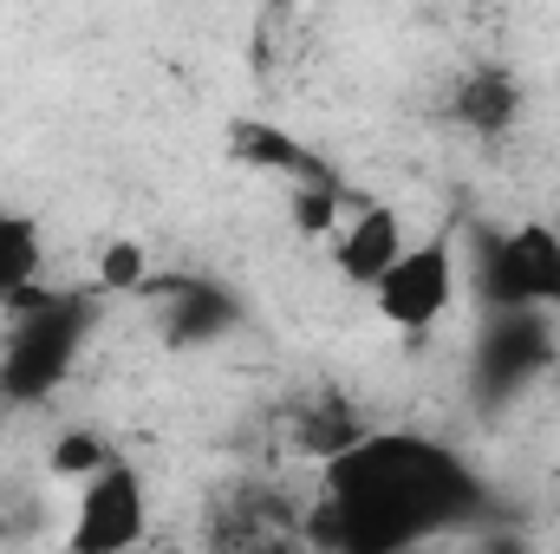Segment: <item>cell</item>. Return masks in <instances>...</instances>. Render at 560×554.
I'll list each match as a JSON object with an SVG mask.
<instances>
[{
	"label": "cell",
	"instance_id": "cell-1",
	"mask_svg": "<svg viewBox=\"0 0 560 554\" xmlns=\"http://www.w3.org/2000/svg\"><path fill=\"white\" fill-rule=\"evenodd\" d=\"M482 509V483L469 463L418 430H359L326 457L313 542L352 554L418 549L436 529Z\"/></svg>",
	"mask_w": 560,
	"mask_h": 554
},
{
	"label": "cell",
	"instance_id": "cell-2",
	"mask_svg": "<svg viewBox=\"0 0 560 554\" xmlns=\"http://www.w3.org/2000/svg\"><path fill=\"white\" fill-rule=\"evenodd\" d=\"M98 287L92 293H52V287H33V293H20L13 300V326H7V346H0V399H13V405H46L66 379H72V366H79V353H85V339H92V320H98Z\"/></svg>",
	"mask_w": 560,
	"mask_h": 554
},
{
	"label": "cell",
	"instance_id": "cell-3",
	"mask_svg": "<svg viewBox=\"0 0 560 554\" xmlns=\"http://www.w3.org/2000/svg\"><path fill=\"white\" fill-rule=\"evenodd\" d=\"M476 293L482 307H541L560 313V229L555 222H522L502 235H482L476 249Z\"/></svg>",
	"mask_w": 560,
	"mask_h": 554
},
{
	"label": "cell",
	"instance_id": "cell-4",
	"mask_svg": "<svg viewBox=\"0 0 560 554\" xmlns=\"http://www.w3.org/2000/svg\"><path fill=\"white\" fill-rule=\"evenodd\" d=\"M560 353L555 313L541 307H495L482 320V339H476V392L482 399H509L522 385H535Z\"/></svg>",
	"mask_w": 560,
	"mask_h": 554
},
{
	"label": "cell",
	"instance_id": "cell-5",
	"mask_svg": "<svg viewBox=\"0 0 560 554\" xmlns=\"http://www.w3.org/2000/svg\"><path fill=\"white\" fill-rule=\"evenodd\" d=\"M456 287H463V268H456L450 242H405V255L372 280V307H378L385 326L423 333V326H436L450 313Z\"/></svg>",
	"mask_w": 560,
	"mask_h": 554
},
{
	"label": "cell",
	"instance_id": "cell-6",
	"mask_svg": "<svg viewBox=\"0 0 560 554\" xmlns=\"http://www.w3.org/2000/svg\"><path fill=\"white\" fill-rule=\"evenodd\" d=\"M150 535V503H143V476L112 457L105 470H92L79 483V516H72V549L79 554H118L138 549Z\"/></svg>",
	"mask_w": 560,
	"mask_h": 554
},
{
	"label": "cell",
	"instance_id": "cell-7",
	"mask_svg": "<svg viewBox=\"0 0 560 554\" xmlns=\"http://www.w3.org/2000/svg\"><path fill=\"white\" fill-rule=\"evenodd\" d=\"M405 242H411L405 216L392 203H365V209H352V222L332 229V268H339V280H352V287L372 293V280L405 255Z\"/></svg>",
	"mask_w": 560,
	"mask_h": 554
},
{
	"label": "cell",
	"instance_id": "cell-8",
	"mask_svg": "<svg viewBox=\"0 0 560 554\" xmlns=\"http://www.w3.org/2000/svg\"><path fill=\"white\" fill-rule=\"evenodd\" d=\"M450 118L469 131V138H509L522 125V79L509 66H476L456 79L450 92Z\"/></svg>",
	"mask_w": 560,
	"mask_h": 554
},
{
	"label": "cell",
	"instance_id": "cell-9",
	"mask_svg": "<svg viewBox=\"0 0 560 554\" xmlns=\"http://www.w3.org/2000/svg\"><path fill=\"white\" fill-rule=\"evenodd\" d=\"M229 150H235L242 163L268 170V176H287V189H293V183H326V176H332L326 157H313L293 131L261 125V118H235V125H229Z\"/></svg>",
	"mask_w": 560,
	"mask_h": 554
},
{
	"label": "cell",
	"instance_id": "cell-10",
	"mask_svg": "<svg viewBox=\"0 0 560 554\" xmlns=\"http://www.w3.org/2000/svg\"><path fill=\"white\" fill-rule=\"evenodd\" d=\"M156 300H163V339L170 346H209L215 333L235 326V300L209 280H170Z\"/></svg>",
	"mask_w": 560,
	"mask_h": 554
},
{
	"label": "cell",
	"instance_id": "cell-11",
	"mask_svg": "<svg viewBox=\"0 0 560 554\" xmlns=\"http://www.w3.org/2000/svg\"><path fill=\"white\" fill-rule=\"evenodd\" d=\"M39 268H46V235L33 216L7 209L0 216V307H13L20 293L39 287Z\"/></svg>",
	"mask_w": 560,
	"mask_h": 554
},
{
	"label": "cell",
	"instance_id": "cell-12",
	"mask_svg": "<svg viewBox=\"0 0 560 554\" xmlns=\"http://www.w3.org/2000/svg\"><path fill=\"white\" fill-rule=\"evenodd\" d=\"M359 430H365V424H359V417H346V405L313 399V405H306V417H300V430H293V443H300L306 457H332V450H346Z\"/></svg>",
	"mask_w": 560,
	"mask_h": 554
},
{
	"label": "cell",
	"instance_id": "cell-13",
	"mask_svg": "<svg viewBox=\"0 0 560 554\" xmlns=\"http://www.w3.org/2000/svg\"><path fill=\"white\" fill-rule=\"evenodd\" d=\"M346 216V183L326 176V183H293V229L300 235H332Z\"/></svg>",
	"mask_w": 560,
	"mask_h": 554
},
{
	"label": "cell",
	"instance_id": "cell-14",
	"mask_svg": "<svg viewBox=\"0 0 560 554\" xmlns=\"http://www.w3.org/2000/svg\"><path fill=\"white\" fill-rule=\"evenodd\" d=\"M92 287L98 293H150V255H143V242H105Z\"/></svg>",
	"mask_w": 560,
	"mask_h": 554
},
{
	"label": "cell",
	"instance_id": "cell-15",
	"mask_svg": "<svg viewBox=\"0 0 560 554\" xmlns=\"http://www.w3.org/2000/svg\"><path fill=\"white\" fill-rule=\"evenodd\" d=\"M112 463V443L98 437V430H66L59 443H52V476H72V483H85L92 470H105Z\"/></svg>",
	"mask_w": 560,
	"mask_h": 554
},
{
	"label": "cell",
	"instance_id": "cell-16",
	"mask_svg": "<svg viewBox=\"0 0 560 554\" xmlns=\"http://www.w3.org/2000/svg\"><path fill=\"white\" fill-rule=\"evenodd\" d=\"M555 229H560V222H555Z\"/></svg>",
	"mask_w": 560,
	"mask_h": 554
}]
</instances>
